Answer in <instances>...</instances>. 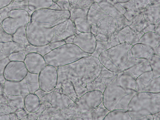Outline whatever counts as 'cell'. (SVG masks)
I'll return each mask as SVG.
<instances>
[{"instance_id":"1","label":"cell","mask_w":160,"mask_h":120,"mask_svg":"<svg viewBox=\"0 0 160 120\" xmlns=\"http://www.w3.org/2000/svg\"><path fill=\"white\" fill-rule=\"evenodd\" d=\"M102 66L98 58L89 55L58 68V82L56 88L72 84L74 90L77 87L79 88V86L85 93L88 91L91 83L99 74Z\"/></svg>"},{"instance_id":"2","label":"cell","mask_w":160,"mask_h":120,"mask_svg":"<svg viewBox=\"0 0 160 120\" xmlns=\"http://www.w3.org/2000/svg\"><path fill=\"white\" fill-rule=\"evenodd\" d=\"M138 92L135 79L127 72L122 71L106 84L103 92L102 103L109 111L127 110L129 102Z\"/></svg>"},{"instance_id":"3","label":"cell","mask_w":160,"mask_h":120,"mask_svg":"<svg viewBox=\"0 0 160 120\" xmlns=\"http://www.w3.org/2000/svg\"><path fill=\"white\" fill-rule=\"evenodd\" d=\"M127 110L133 120L160 112V92H138L129 102Z\"/></svg>"},{"instance_id":"4","label":"cell","mask_w":160,"mask_h":120,"mask_svg":"<svg viewBox=\"0 0 160 120\" xmlns=\"http://www.w3.org/2000/svg\"><path fill=\"white\" fill-rule=\"evenodd\" d=\"M89 55L74 44L66 43L52 50L43 58L47 65L58 68L71 64Z\"/></svg>"},{"instance_id":"5","label":"cell","mask_w":160,"mask_h":120,"mask_svg":"<svg viewBox=\"0 0 160 120\" xmlns=\"http://www.w3.org/2000/svg\"><path fill=\"white\" fill-rule=\"evenodd\" d=\"M130 48L128 45L114 46L102 52L98 58L101 64L113 72L124 71V66L129 57L128 52Z\"/></svg>"},{"instance_id":"6","label":"cell","mask_w":160,"mask_h":120,"mask_svg":"<svg viewBox=\"0 0 160 120\" xmlns=\"http://www.w3.org/2000/svg\"><path fill=\"white\" fill-rule=\"evenodd\" d=\"M26 33L29 43L36 46L48 44L54 36L53 28L47 27L33 21H30L26 25Z\"/></svg>"},{"instance_id":"7","label":"cell","mask_w":160,"mask_h":120,"mask_svg":"<svg viewBox=\"0 0 160 120\" xmlns=\"http://www.w3.org/2000/svg\"><path fill=\"white\" fill-rule=\"evenodd\" d=\"M70 17V13L68 11L48 8L33 12L30 16V21L37 22L48 28H53Z\"/></svg>"},{"instance_id":"8","label":"cell","mask_w":160,"mask_h":120,"mask_svg":"<svg viewBox=\"0 0 160 120\" xmlns=\"http://www.w3.org/2000/svg\"><path fill=\"white\" fill-rule=\"evenodd\" d=\"M103 101V92L97 90L88 91L77 99L74 108L80 114L89 113L98 107Z\"/></svg>"},{"instance_id":"9","label":"cell","mask_w":160,"mask_h":120,"mask_svg":"<svg viewBox=\"0 0 160 120\" xmlns=\"http://www.w3.org/2000/svg\"><path fill=\"white\" fill-rule=\"evenodd\" d=\"M30 20V16L27 11L21 9L12 10L9 17L4 20L2 26L6 32L12 35L19 27L26 25Z\"/></svg>"},{"instance_id":"10","label":"cell","mask_w":160,"mask_h":120,"mask_svg":"<svg viewBox=\"0 0 160 120\" xmlns=\"http://www.w3.org/2000/svg\"><path fill=\"white\" fill-rule=\"evenodd\" d=\"M135 80L138 92H160V77H154L152 70L143 73Z\"/></svg>"},{"instance_id":"11","label":"cell","mask_w":160,"mask_h":120,"mask_svg":"<svg viewBox=\"0 0 160 120\" xmlns=\"http://www.w3.org/2000/svg\"><path fill=\"white\" fill-rule=\"evenodd\" d=\"M40 89L48 92L56 88L58 82V71L57 68L46 65L38 75Z\"/></svg>"},{"instance_id":"12","label":"cell","mask_w":160,"mask_h":120,"mask_svg":"<svg viewBox=\"0 0 160 120\" xmlns=\"http://www.w3.org/2000/svg\"><path fill=\"white\" fill-rule=\"evenodd\" d=\"M40 99L42 103L44 102H48L54 111L65 109L73 102L72 100L68 95L56 91L47 92Z\"/></svg>"},{"instance_id":"13","label":"cell","mask_w":160,"mask_h":120,"mask_svg":"<svg viewBox=\"0 0 160 120\" xmlns=\"http://www.w3.org/2000/svg\"><path fill=\"white\" fill-rule=\"evenodd\" d=\"M28 72L24 62L10 61L5 66L3 74L6 80L19 81L23 79Z\"/></svg>"},{"instance_id":"14","label":"cell","mask_w":160,"mask_h":120,"mask_svg":"<svg viewBox=\"0 0 160 120\" xmlns=\"http://www.w3.org/2000/svg\"><path fill=\"white\" fill-rule=\"evenodd\" d=\"M124 71L127 72L136 79L143 73L151 69L148 59L129 57L124 66Z\"/></svg>"},{"instance_id":"15","label":"cell","mask_w":160,"mask_h":120,"mask_svg":"<svg viewBox=\"0 0 160 120\" xmlns=\"http://www.w3.org/2000/svg\"><path fill=\"white\" fill-rule=\"evenodd\" d=\"M96 42V38L91 32H80L76 35L72 43L90 55L95 50Z\"/></svg>"},{"instance_id":"16","label":"cell","mask_w":160,"mask_h":120,"mask_svg":"<svg viewBox=\"0 0 160 120\" xmlns=\"http://www.w3.org/2000/svg\"><path fill=\"white\" fill-rule=\"evenodd\" d=\"M88 8L74 9L70 18L79 32H91V25L87 19Z\"/></svg>"},{"instance_id":"17","label":"cell","mask_w":160,"mask_h":120,"mask_svg":"<svg viewBox=\"0 0 160 120\" xmlns=\"http://www.w3.org/2000/svg\"><path fill=\"white\" fill-rule=\"evenodd\" d=\"M53 28L54 36L51 42L64 40L70 36L76 35L80 32L76 30L70 18L55 26Z\"/></svg>"},{"instance_id":"18","label":"cell","mask_w":160,"mask_h":120,"mask_svg":"<svg viewBox=\"0 0 160 120\" xmlns=\"http://www.w3.org/2000/svg\"><path fill=\"white\" fill-rule=\"evenodd\" d=\"M28 72L39 74L46 66L43 56L35 52L26 54L24 61Z\"/></svg>"},{"instance_id":"19","label":"cell","mask_w":160,"mask_h":120,"mask_svg":"<svg viewBox=\"0 0 160 120\" xmlns=\"http://www.w3.org/2000/svg\"><path fill=\"white\" fill-rule=\"evenodd\" d=\"M118 73L110 71L102 65L99 74L91 83V90H97L103 92L106 84L112 80Z\"/></svg>"},{"instance_id":"20","label":"cell","mask_w":160,"mask_h":120,"mask_svg":"<svg viewBox=\"0 0 160 120\" xmlns=\"http://www.w3.org/2000/svg\"><path fill=\"white\" fill-rule=\"evenodd\" d=\"M3 90L7 96L26 95L29 93L26 84L22 80L13 81L6 80L3 84Z\"/></svg>"},{"instance_id":"21","label":"cell","mask_w":160,"mask_h":120,"mask_svg":"<svg viewBox=\"0 0 160 120\" xmlns=\"http://www.w3.org/2000/svg\"><path fill=\"white\" fill-rule=\"evenodd\" d=\"M24 108L29 113H33L40 108L42 103L39 98L35 93H29L24 98Z\"/></svg>"},{"instance_id":"22","label":"cell","mask_w":160,"mask_h":120,"mask_svg":"<svg viewBox=\"0 0 160 120\" xmlns=\"http://www.w3.org/2000/svg\"><path fill=\"white\" fill-rule=\"evenodd\" d=\"M130 50L132 56L138 58L148 59L151 55L154 54L153 49L148 46L136 45L131 47Z\"/></svg>"},{"instance_id":"23","label":"cell","mask_w":160,"mask_h":120,"mask_svg":"<svg viewBox=\"0 0 160 120\" xmlns=\"http://www.w3.org/2000/svg\"><path fill=\"white\" fill-rule=\"evenodd\" d=\"M38 75L28 72L22 80L26 84L29 93H34L35 92L40 89Z\"/></svg>"},{"instance_id":"24","label":"cell","mask_w":160,"mask_h":120,"mask_svg":"<svg viewBox=\"0 0 160 120\" xmlns=\"http://www.w3.org/2000/svg\"><path fill=\"white\" fill-rule=\"evenodd\" d=\"M26 26L24 25L19 27L12 34V41L23 48L29 44L26 35Z\"/></svg>"},{"instance_id":"25","label":"cell","mask_w":160,"mask_h":120,"mask_svg":"<svg viewBox=\"0 0 160 120\" xmlns=\"http://www.w3.org/2000/svg\"><path fill=\"white\" fill-rule=\"evenodd\" d=\"M108 120H133L128 110L116 109L109 111L103 119Z\"/></svg>"},{"instance_id":"26","label":"cell","mask_w":160,"mask_h":120,"mask_svg":"<svg viewBox=\"0 0 160 120\" xmlns=\"http://www.w3.org/2000/svg\"><path fill=\"white\" fill-rule=\"evenodd\" d=\"M8 104L13 111L17 112L24 108V98L22 95L7 96Z\"/></svg>"},{"instance_id":"27","label":"cell","mask_w":160,"mask_h":120,"mask_svg":"<svg viewBox=\"0 0 160 120\" xmlns=\"http://www.w3.org/2000/svg\"><path fill=\"white\" fill-rule=\"evenodd\" d=\"M109 112L102 102L91 112L87 113V119L103 120Z\"/></svg>"},{"instance_id":"28","label":"cell","mask_w":160,"mask_h":120,"mask_svg":"<svg viewBox=\"0 0 160 120\" xmlns=\"http://www.w3.org/2000/svg\"><path fill=\"white\" fill-rule=\"evenodd\" d=\"M53 2L52 0H28L29 9L34 12L45 8H49Z\"/></svg>"},{"instance_id":"29","label":"cell","mask_w":160,"mask_h":120,"mask_svg":"<svg viewBox=\"0 0 160 120\" xmlns=\"http://www.w3.org/2000/svg\"><path fill=\"white\" fill-rule=\"evenodd\" d=\"M51 50L48 44L42 46H36L29 44L25 47L23 51L26 54L30 52H35L44 56Z\"/></svg>"},{"instance_id":"30","label":"cell","mask_w":160,"mask_h":120,"mask_svg":"<svg viewBox=\"0 0 160 120\" xmlns=\"http://www.w3.org/2000/svg\"><path fill=\"white\" fill-rule=\"evenodd\" d=\"M160 55L152 54L148 58V62L155 78L160 77Z\"/></svg>"},{"instance_id":"31","label":"cell","mask_w":160,"mask_h":120,"mask_svg":"<svg viewBox=\"0 0 160 120\" xmlns=\"http://www.w3.org/2000/svg\"><path fill=\"white\" fill-rule=\"evenodd\" d=\"M24 48L13 41L0 43V52L10 54L12 52L21 50Z\"/></svg>"},{"instance_id":"32","label":"cell","mask_w":160,"mask_h":120,"mask_svg":"<svg viewBox=\"0 0 160 120\" xmlns=\"http://www.w3.org/2000/svg\"><path fill=\"white\" fill-rule=\"evenodd\" d=\"M71 8L74 9L89 8L93 2V0H69Z\"/></svg>"},{"instance_id":"33","label":"cell","mask_w":160,"mask_h":120,"mask_svg":"<svg viewBox=\"0 0 160 120\" xmlns=\"http://www.w3.org/2000/svg\"><path fill=\"white\" fill-rule=\"evenodd\" d=\"M28 0H25L20 2H16L13 0L7 7H8L10 10L15 9H24L27 11L31 16L33 12L29 9L28 8Z\"/></svg>"},{"instance_id":"34","label":"cell","mask_w":160,"mask_h":120,"mask_svg":"<svg viewBox=\"0 0 160 120\" xmlns=\"http://www.w3.org/2000/svg\"><path fill=\"white\" fill-rule=\"evenodd\" d=\"M26 54L23 50L14 52L8 56L10 61L24 62Z\"/></svg>"},{"instance_id":"35","label":"cell","mask_w":160,"mask_h":120,"mask_svg":"<svg viewBox=\"0 0 160 120\" xmlns=\"http://www.w3.org/2000/svg\"><path fill=\"white\" fill-rule=\"evenodd\" d=\"M55 2L62 10H67L70 12L71 15L74 9L70 6L69 0H57Z\"/></svg>"},{"instance_id":"36","label":"cell","mask_w":160,"mask_h":120,"mask_svg":"<svg viewBox=\"0 0 160 120\" xmlns=\"http://www.w3.org/2000/svg\"><path fill=\"white\" fill-rule=\"evenodd\" d=\"M12 41V35L6 32L2 26L0 27V43Z\"/></svg>"},{"instance_id":"37","label":"cell","mask_w":160,"mask_h":120,"mask_svg":"<svg viewBox=\"0 0 160 120\" xmlns=\"http://www.w3.org/2000/svg\"><path fill=\"white\" fill-rule=\"evenodd\" d=\"M10 10L7 7L0 9V27L4 20L10 16Z\"/></svg>"},{"instance_id":"38","label":"cell","mask_w":160,"mask_h":120,"mask_svg":"<svg viewBox=\"0 0 160 120\" xmlns=\"http://www.w3.org/2000/svg\"><path fill=\"white\" fill-rule=\"evenodd\" d=\"M66 43L64 40H61L55 42H51L48 45L51 50L56 48Z\"/></svg>"},{"instance_id":"39","label":"cell","mask_w":160,"mask_h":120,"mask_svg":"<svg viewBox=\"0 0 160 120\" xmlns=\"http://www.w3.org/2000/svg\"><path fill=\"white\" fill-rule=\"evenodd\" d=\"M13 0H0V9L7 7Z\"/></svg>"},{"instance_id":"40","label":"cell","mask_w":160,"mask_h":120,"mask_svg":"<svg viewBox=\"0 0 160 120\" xmlns=\"http://www.w3.org/2000/svg\"><path fill=\"white\" fill-rule=\"evenodd\" d=\"M153 120V117L152 115H147L141 116L135 119V120Z\"/></svg>"},{"instance_id":"41","label":"cell","mask_w":160,"mask_h":120,"mask_svg":"<svg viewBox=\"0 0 160 120\" xmlns=\"http://www.w3.org/2000/svg\"><path fill=\"white\" fill-rule=\"evenodd\" d=\"M76 34H74L68 37L67 38L64 40L66 42V43H72L74 38L76 36Z\"/></svg>"},{"instance_id":"42","label":"cell","mask_w":160,"mask_h":120,"mask_svg":"<svg viewBox=\"0 0 160 120\" xmlns=\"http://www.w3.org/2000/svg\"><path fill=\"white\" fill-rule=\"evenodd\" d=\"M49 8L54 10H61L57 4L54 2H52Z\"/></svg>"},{"instance_id":"43","label":"cell","mask_w":160,"mask_h":120,"mask_svg":"<svg viewBox=\"0 0 160 120\" xmlns=\"http://www.w3.org/2000/svg\"><path fill=\"white\" fill-rule=\"evenodd\" d=\"M153 120H160V112L152 115Z\"/></svg>"},{"instance_id":"44","label":"cell","mask_w":160,"mask_h":120,"mask_svg":"<svg viewBox=\"0 0 160 120\" xmlns=\"http://www.w3.org/2000/svg\"><path fill=\"white\" fill-rule=\"evenodd\" d=\"M10 120L17 119V117L15 113H12L9 114Z\"/></svg>"},{"instance_id":"45","label":"cell","mask_w":160,"mask_h":120,"mask_svg":"<svg viewBox=\"0 0 160 120\" xmlns=\"http://www.w3.org/2000/svg\"><path fill=\"white\" fill-rule=\"evenodd\" d=\"M13 0L16 2H21L22 1H23L25 0Z\"/></svg>"},{"instance_id":"46","label":"cell","mask_w":160,"mask_h":120,"mask_svg":"<svg viewBox=\"0 0 160 120\" xmlns=\"http://www.w3.org/2000/svg\"><path fill=\"white\" fill-rule=\"evenodd\" d=\"M57 0H52L53 2H56Z\"/></svg>"}]
</instances>
